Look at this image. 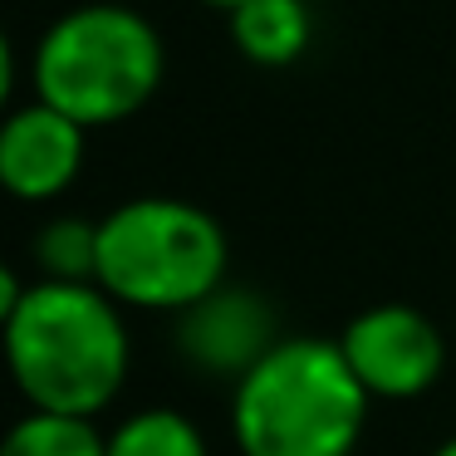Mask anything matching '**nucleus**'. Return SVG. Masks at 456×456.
Listing matches in <instances>:
<instances>
[{
	"label": "nucleus",
	"mask_w": 456,
	"mask_h": 456,
	"mask_svg": "<svg viewBox=\"0 0 456 456\" xmlns=\"http://www.w3.org/2000/svg\"><path fill=\"white\" fill-rule=\"evenodd\" d=\"M99 280H30L0 270L5 363L40 412L99 417L128 383V324Z\"/></svg>",
	"instance_id": "nucleus-1"
},
{
	"label": "nucleus",
	"mask_w": 456,
	"mask_h": 456,
	"mask_svg": "<svg viewBox=\"0 0 456 456\" xmlns=\"http://www.w3.org/2000/svg\"><path fill=\"white\" fill-rule=\"evenodd\" d=\"M368 403L338 338H280L236 378L231 432L240 456H354Z\"/></svg>",
	"instance_id": "nucleus-2"
},
{
	"label": "nucleus",
	"mask_w": 456,
	"mask_h": 456,
	"mask_svg": "<svg viewBox=\"0 0 456 456\" xmlns=\"http://www.w3.org/2000/svg\"><path fill=\"white\" fill-rule=\"evenodd\" d=\"M167 50L158 25L118 0L64 11L40 35L30 60L35 99L54 103L84 128H113L142 113L162 89Z\"/></svg>",
	"instance_id": "nucleus-3"
},
{
	"label": "nucleus",
	"mask_w": 456,
	"mask_h": 456,
	"mask_svg": "<svg viewBox=\"0 0 456 456\" xmlns=\"http://www.w3.org/2000/svg\"><path fill=\"white\" fill-rule=\"evenodd\" d=\"M231 240L207 207L133 197L99 221V285L123 309L182 314L226 285Z\"/></svg>",
	"instance_id": "nucleus-4"
},
{
	"label": "nucleus",
	"mask_w": 456,
	"mask_h": 456,
	"mask_svg": "<svg viewBox=\"0 0 456 456\" xmlns=\"http://www.w3.org/2000/svg\"><path fill=\"white\" fill-rule=\"evenodd\" d=\"M338 348L373 403H412L432 393L446 368L442 329L412 305H373L354 314Z\"/></svg>",
	"instance_id": "nucleus-5"
},
{
	"label": "nucleus",
	"mask_w": 456,
	"mask_h": 456,
	"mask_svg": "<svg viewBox=\"0 0 456 456\" xmlns=\"http://www.w3.org/2000/svg\"><path fill=\"white\" fill-rule=\"evenodd\" d=\"M89 128L60 113L54 103L35 99L11 109L0 128V182L15 201H54L79 182Z\"/></svg>",
	"instance_id": "nucleus-6"
},
{
	"label": "nucleus",
	"mask_w": 456,
	"mask_h": 456,
	"mask_svg": "<svg viewBox=\"0 0 456 456\" xmlns=\"http://www.w3.org/2000/svg\"><path fill=\"white\" fill-rule=\"evenodd\" d=\"M275 344V309L246 285H221L177 314V354L211 378H240Z\"/></svg>",
	"instance_id": "nucleus-7"
},
{
	"label": "nucleus",
	"mask_w": 456,
	"mask_h": 456,
	"mask_svg": "<svg viewBox=\"0 0 456 456\" xmlns=\"http://www.w3.org/2000/svg\"><path fill=\"white\" fill-rule=\"evenodd\" d=\"M231 40L260 69H285L314 40V15L305 0H246L226 15Z\"/></svg>",
	"instance_id": "nucleus-8"
},
{
	"label": "nucleus",
	"mask_w": 456,
	"mask_h": 456,
	"mask_svg": "<svg viewBox=\"0 0 456 456\" xmlns=\"http://www.w3.org/2000/svg\"><path fill=\"white\" fill-rule=\"evenodd\" d=\"M0 456H109V436L94 427V417L69 412H30L11 427Z\"/></svg>",
	"instance_id": "nucleus-9"
},
{
	"label": "nucleus",
	"mask_w": 456,
	"mask_h": 456,
	"mask_svg": "<svg viewBox=\"0 0 456 456\" xmlns=\"http://www.w3.org/2000/svg\"><path fill=\"white\" fill-rule=\"evenodd\" d=\"M109 456H211V452L187 412L142 407L109 432Z\"/></svg>",
	"instance_id": "nucleus-10"
},
{
	"label": "nucleus",
	"mask_w": 456,
	"mask_h": 456,
	"mask_svg": "<svg viewBox=\"0 0 456 456\" xmlns=\"http://www.w3.org/2000/svg\"><path fill=\"white\" fill-rule=\"evenodd\" d=\"M35 265L45 280H94L99 275V221H50L35 240Z\"/></svg>",
	"instance_id": "nucleus-11"
},
{
	"label": "nucleus",
	"mask_w": 456,
	"mask_h": 456,
	"mask_svg": "<svg viewBox=\"0 0 456 456\" xmlns=\"http://www.w3.org/2000/svg\"><path fill=\"white\" fill-rule=\"evenodd\" d=\"M201 5H211V11H226V15H231L236 5H246V0H201Z\"/></svg>",
	"instance_id": "nucleus-12"
},
{
	"label": "nucleus",
	"mask_w": 456,
	"mask_h": 456,
	"mask_svg": "<svg viewBox=\"0 0 456 456\" xmlns=\"http://www.w3.org/2000/svg\"><path fill=\"white\" fill-rule=\"evenodd\" d=\"M432 456H456V436H446V442L442 446H436V452Z\"/></svg>",
	"instance_id": "nucleus-13"
}]
</instances>
